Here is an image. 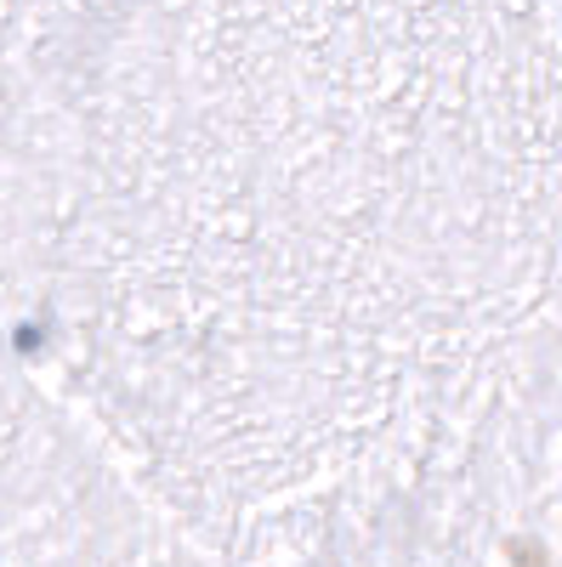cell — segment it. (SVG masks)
<instances>
[{"mask_svg":"<svg viewBox=\"0 0 562 567\" xmlns=\"http://www.w3.org/2000/svg\"><path fill=\"white\" fill-rule=\"evenodd\" d=\"M0 567H222L0 318Z\"/></svg>","mask_w":562,"mask_h":567,"instance_id":"cell-2","label":"cell"},{"mask_svg":"<svg viewBox=\"0 0 562 567\" xmlns=\"http://www.w3.org/2000/svg\"><path fill=\"white\" fill-rule=\"evenodd\" d=\"M0 301L222 567H518L562 0H0Z\"/></svg>","mask_w":562,"mask_h":567,"instance_id":"cell-1","label":"cell"},{"mask_svg":"<svg viewBox=\"0 0 562 567\" xmlns=\"http://www.w3.org/2000/svg\"><path fill=\"white\" fill-rule=\"evenodd\" d=\"M518 567H562V483H556V494H551V505H545V516H540V528H534Z\"/></svg>","mask_w":562,"mask_h":567,"instance_id":"cell-3","label":"cell"}]
</instances>
